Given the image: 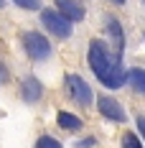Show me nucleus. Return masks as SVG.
I'll list each match as a JSON object with an SVG mask.
<instances>
[{"instance_id":"nucleus-11","label":"nucleus","mask_w":145,"mask_h":148,"mask_svg":"<svg viewBox=\"0 0 145 148\" xmlns=\"http://www.w3.org/2000/svg\"><path fill=\"white\" fill-rule=\"evenodd\" d=\"M122 146L125 148H143V143H140V138L135 133H122Z\"/></svg>"},{"instance_id":"nucleus-18","label":"nucleus","mask_w":145,"mask_h":148,"mask_svg":"<svg viewBox=\"0 0 145 148\" xmlns=\"http://www.w3.org/2000/svg\"><path fill=\"white\" fill-rule=\"evenodd\" d=\"M3 5H5V0H0V8H3Z\"/></svg>"},{"instance_id":"nucleus-5","label":"nucleus","mask_w":145,"mask_h":148,"mask_svg":"<svg viewBox=\"0 0 145 148\" xmlns=\"http://www.w3.org/2000/svg\"><path fill=\"white\" fill-rule=\"evenodd\" d=\"M97 107H99V112L104 115V118L115 120V123H125V110H122V105L117 102L115 97L102 95L99 100H97Z\"/></svg>"},{"instance_id":"nucleus-14","label":"nucleus","mask_w":145,"mask_h":148,"mask_svg":"<svg viewBox=\"0 0 145 148\" xmlns=\"http://www.w3.org/2000/svg\"><path fill=\"white\" fill-rule=\"evenodd\" d=\"M135 123H138V130H140V135L145 138V115H138V120H135Z\"/></svg>"},{"instance_id":"nucleus-7","label":"nucleus","mask_w":145,"mask_h":148,"mask_svg":"<svg viewBox=\"0 0 145 148\" xmlns=\"http://www.w3.org/2000/svg\"><path fill=\"white\" fill-rule=\"evenodd\" d=\"M54 3H56V10L61 15H66L71 23L84 21V5H79L76 0H54Z\"/></svg>"},{"instance_id":"nucleus-1","label":"nucleus","mask_w":145,"mask_h":148,"mask_svg":"<svg viewBox=\"0 0 145 148\" xmlns=\"http://www.w3.org/2000/svg\"><path fill=\"white\" fill-rule=\"evenodd\" d=\"M89 66H92L94 77L102 82V87L117 89V87H122V84H127V72L120 64V54L112 51L99 38H94L89 44Z\"/></svg>"},{"instance_id":"nucleus-2","label":"nucleus","mask_w":145,"mask_h":148,"mask_svg":"<svg viewBox=\"0 0 145 148\" xmlns=\"http://www.w3.org/2000/svg\"><path fill=\"white\" fill-rule=\"evenodd\" d=\"M20 41H23V49L31 61H44L51 56V41L46 36H41L38 31H26L20 36Z\"/></svg>"},{"instance_id":"nucleus-9","label":"nucleus","mask_w":145,"mask_h":148,"mask_svg":"<svg viewBox=\"0 0 145 148\" xmlns=\"http://www.w3.org/2000/svg\"><path fill=\"white\" fill-rule=\"evenodd\" d=\"M127 84H130L135 92L145 95V69H140V66L130 69V72H127Z\"/></svg>"},{"instance_id":"nucleus-10","label":"nucleus","mask_w":145,"mask_h":148,"mask_svg":"<svg viewBox=\"0 0 145 148\" xmlns=\"http://www.w3.org/2000/svg\"><path fill=\"white\" fill-rule=\"evenodd\" d=\"M56 123L64 128V130H79V128H82V120L76 118V115H71V112H59Z\"/></svg>"},{"instance_id":"nucleus-15","label":"nucleus","mask_w":145,"mask_h":148,"mask_svg":"<svg viewBox=\"0 0 145 148\" xmlns=\"http://www.w3.org/2000/svg\"><path fill=\"white\" fill-rule=\"evenodd\" d=\"M94 146V138H87V140H79V148H92Z\"/></svg>"},{"instance_id":"nucleus-13","label":"nucleus","mask_w":145,"mask_h":148,"mask_svg":"<svg viewBox=\"0 0 145 148\" xmlns=\"http://www.w3.org/2000/svg\"><path fill=\"white\" fill-rule=\"evenodd\" d=\"M13 3L23 10H38L41 8V0H13Z\"/></svg>"},{"instance_id":"nucleus-17","label":"nucleus","mask_w":145,"mask_h":148,"mask_svg":"<svg viewBox=\"0 0 145 148\" xmlns=\"http://www.w3.org/2000/svg\"><path fill=\"white\" fill-rule=\"evenodd\" d=\"M112 3H115V5H125L127 0H112Z\"/></svg>"},{"instance_id":"nucleus-4","label":"nucleus","mask_w":145,"mask_h":148,"mask_svg":"<svg viewBox=\"0 0 145 148\" xmlns=\"http://www.w3.org/2000/svg\"><path fill=\"white\" fill-rule=\"evenodd\" d=\"M66 92H69V97L74 102L82 105V107H87L92 102V89L79 74H66Z\"/></svg>"},{"instance_id":"nucleus-3","label":"nucleus","mask_w":145,"mask_h":148,"mask_svg":"<svg viewBox=\"0 0 145 148\" xmlns=\"http://www.w3.org/2000/svg\"><path fill=\"white\" fill-rule=\"evenodd\" d=\"M41 21H44L46 31H51L56 38H69L71 36V21L66 15H61L54 8H44L41 10Z\"/></svg>"},{"instance_id":"nucleus-6","label":"nucleus","mask_w":145,"mask_h":148,"mask_svg":"<svg viewBox=\"0 0 145 148\" xmlns=\"http://www.w3.org/2000/svg\"><path fill=\"white\" fill-rule=\"evenodd\" d=\"M41 95H44V84L36 79V77H26L23 82H20V97H23V102H38L41 100Z\"/></svg>"},{"instance_id":"nucleus-12","label":"nucleus","mask_w":145,"mask_h":148,"mask_svg":"<svg viewBox=\"0 0 145 148\" xmlns=\"http://www.w3.org/2000/svg\"><path fill=\"white\" fill-rule=\"evenodd\" d=\"M36 148H61L56 138H51V135H41L38 140H36Z\"/></svg>"},{"instance_id":"nucleus-16","label":"nucleus","mask_w":145,"mask_h":148,"mask_svg":"<svg viewBox=\"0 0 145 148\" xmlns=\"http://www.w3.org/2000/svg\"><path fill=\"white\" fill-rule=\"evenodd\" d=\"M0 82H8V72H5V66L0 64Z\"/></svg>"},{"instance_id":"nucleus-8","label":"nucleus","mask_w":145,"mask_h":148,"mask_svg":"<svg viewBox=\"0 0 145 148\" xmlns=\"http://www.w3.org/2000/svg\"><path fill=\"white\" fill-rule=\"evenodd\" d=\"M107 33H110V38L115 44V51L122 56V51H125V31L117 23V18H107Z\"/></svg>"}]
</instances>
